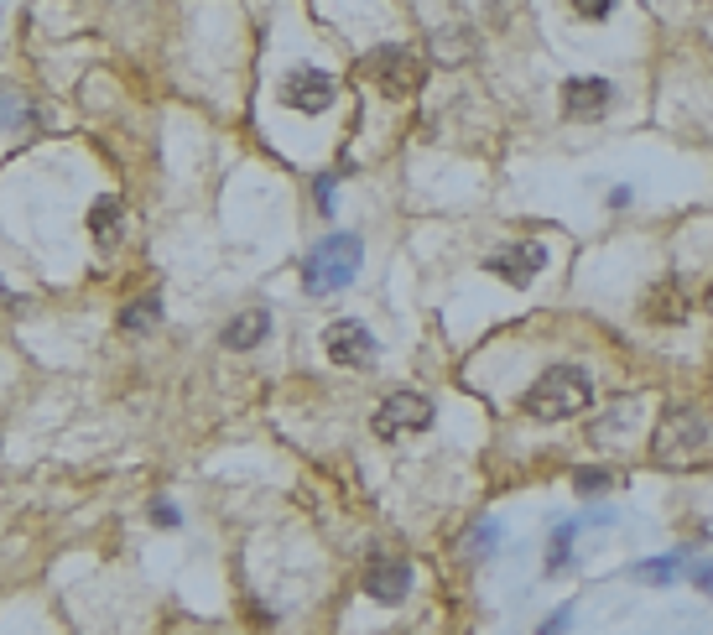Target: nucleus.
Instances as JSON below:
<instances>
[{
    "label": "nucleus",
    "instance_id": "nucleus-1",
    "mask_svg": "<svg viewBox=\"0 0 713 635\" xmlns=\"http://www.w3.org/2000/svg\"><path fill=\"white\" fill-rule=\"evenodd\" d=\"M651 464L671 474L713 464V417L698 406H667L651 432Z\"/></svg>",
    "mask_w": 713,
    "mask_h": 635
},
{
    "label": "nucleus",
    "instance_id": "nucleus-2",
    "mask_svg": "<svg viewBox=\"0 0 713 635\" xmlns=\"http://www.w3.org/2000/svg\"><path fill=\"white\" fill-rule=\"evenodd\" d=\"M588 406H594V381L584 365H552L526 391V412L537 422H567V417H584Z\"/></svg>",
    "mask_w": 713,
    "mask_h": 635
},
{
    "label": "nucleus",
    "instance_id": "nucleus-3",
    "mask_svg": "<svg viewBox=\"0 0 713 635\" xmlns=\"http://www.w3.org/2000/svg\"><path fill=\"white\" fill-rule=\"evenodd\" d=\"M359 261H365L359 234H328V240L313 245L308 261H302V287H308V297H328V292H338V287H349L359 276Z\"/></svg>",
    "mask_w": 713,
    "mask_h": 635
},
{
    "label": "nucleus",
    "instance_id": "nucleus-4",
    "mask_svg": "<svg viewBox=\"0 0 713 635\" xmlns=\"http://www.w3.org/2000/svg\"><path fill=\"white\" fill-rule=\"evenodd\" d=\"M365 79L385 94V100H412L427 79V68H422L417 52H406V47H376V52H365Z\"/></svg>",
    "mask_w": 713,
    "mask_h": 635
},
{
    "label": "nucleus",
    "instance_id": "nucleus-5",
    "mask_svg": "<svg viewBox=\"0 0 713 635\" xmlns=\"http://www.w3.org/2000/svg\"><path fill=\"white\" fill-rule=\"evenodd\" d=\"M433 417H438V406L427 402L422 391H396V396L380 402V412L370 417V427H376L380 443H401V438H412V432H427Z\"/></svg>",
    "mask_w": 713,
    "mask_h": 635
},
{
    "label": "nucleus",
    "instance_id": "nucleus-6",
    "mask_svg": "<svg viewBox=\"0 0 713 635\" xmlns=\"http://www.w3.org/2000/svg\"><path fill=\"white\" fill-rule=\"evenodd\" d=\"M334 73H323V68H292L287 79H281V105L297 109V115H323V109L334 105Z\"/></svg>",
    "mask_w": 713,
    "mask_h": 635
},
{
    "label": "nucleus",
    "instance_id": "nucleus-7",
    "mask_svg": "<svg viewBox=\"0 0 713 635\" xmlns=\"http://www.w3.org/2000/svg\"><path fill=\"white\" fill-rule=\"evenodd\" d=\"M323 349H328V360L334 365L365 370V365L376 360V334H370L359 318H334V323L323 328Z\"/></svg>",
    "mask_w": 713,
    "mask_h": 635
},
{
    "label": "nucleus",
    "instance_id": "nucleus-8",
    "mask_svg": "<svg viewBox=\"0 0 713 635\" xmlns=\"http://www.w3.org/2000/svg\"><path fill=\"white\" fill-rule=\"evenodd\" d=\"M542 266H547V245H542V240L505 245V251H495L490 261H484V271L500 276V281H510V287H531V281L542 276Z\"/></svg>",
    "mask_w": 713,
    "mask_h": 635
},
{
    "label": "nucleus",
    "instance_id": "nucleus-9",
    "mask_svg": "<svg viewBox=\"0 0 713 635\" xmlns=\"http://www.w3.org/2000/svg\"><path fill=\"white\" fill-rule=\"evenodd\" d=\"M412 589V563H401V557H370L365 563V593L380 599V604H401Z\"/></svg>",
    "mask_w": 713,
    "mask_h": 635
},
{
    "label": "nucleus",
    "instance_id": "nucleus-10",
    "mask_svg": "<svg viewBox=\"0 0 713 635\" xmlns=\"http://www.w3.org/2000/svg\"><path fill=\"white\" fill-rule=\"evenodd\" d=\"M609 100H614L609 79H567L563 84V109L573 120H599L609 109Z\"/></svg>",
    "mask_w": 713,
    "mask_h": 635
},
{
    "label": "nucleus",
    "instance_id": "nucleus-11",
    "mask_svg": "<svg viewBox=\"0 0 713 635\" xmlns=\"http://www.w3.org/2000/svg\"><path fill=\"white\" fill-rule=\"evenodd\" d=\"M266 334H271V313H266V308H245V313H234L230 323H224L219 339H224V349L240 355V349H255Z\"/></svg>",
    "mask_w": 713,
    "mask_h": 635
},
{
    "label": "nucleus",
    "instance_id": "nucleus-12",
    "mask_svg": "<svg viewBox=\"0 0 713 635\" xmlns=\"http://www.w3.org/2000/svg\"><path fill=\"white\" fill-rule=\"evenodd\" d=\"M89 234H94L100 245H115V240L126 234V204L105 193V198H100V204L89 209Z\"/></svg>",
    "mask_w": 713,
    "mask_h": 635
},
{
    "label": "nucleus",
    "instance_id": "nucleus-13",
    "mask_svg": "<svg viewBox=\"0 0 713 635\" xmlns=\"http://www.w3.org/2000/svg\"><path fill=\"white\" fill-rule=\"evenodd\" d=\"M646 318L651 323H682V318H688V302H682V292H677L671 281H656L646 297Z\"/></svg>",
    "mask_w": 713,
    "mask_h": 635
},
{
    "label": "nucleus",
    "instance_id": "nucleus-14",
    "mask_svg": "<svg viewBox=\"0 0 713 635\" xmlns=\"http://www.w3.org/2000/svg\"><path fill=\"white\" fill-rule=\"evenodd\" d=\"M157 318H162V292H147V297H136V302L120 308V328H126V334H147Z\"/></svg>",
    "mask_w": 713,
    "mask_h": 635
},
{
    "label": "nucleus",
    "instance_id": "nucleus-15",
    "mask_svg": "<svg viewBox=\"0 0 713 635\" xmlns=\"http://www.w3.org/2000/svg\"><path fill=\"white\" fill-rule=\"evenodd\" d=\"M677 573H682V557H646V563L630 568V578L635 583H671Z\"/></svg>",
    "mask_w": 713,
    "mask_h": 635
},
{
    "label": "nucleus",
    "instance_id": "nucleus-16",
    "mask_svg": "<svg viewBox=\"0 0 713 635\" xmlns=\"http://www.w3.org/2000/svg\"><path fill=\"white\" fill-rule=\"evenodd\" d=\"M609 485H614L609 469H578V474H573V489H578V495H604Z\"/></svg>",
    "mask_w": 713,
    "mask_h": 635
},
{
    "label": "nucleus",
    "instance_id": "nucleus-17",
    "mask_svg": "<svg viewBox=\"0 0 713 635\" xmlns=\"http://www.w3.org/2000/svg\"><path fill=\"white\" fill-rule=\"evenodd\" d=\"M567 547H573V526H557L552 531V547H547V573L567 568Z\"/></svg>",
    "mask_w": 713,
    "mask_h": 635
},
{
    "label": "nucleus",
    "instance_id": "nucleus-18",
    "mask_svg": "<svg viewBox=\"0 0 713 635\" xmlns=\"http://www.w3.org/2000/svg\"><path fill=\"white\" fill-rule=\"evenodd\" d=\"M573 5H578V11H584L588 22H604L609 11H614V0H573Z\"/></svg>",
    "mask_w": 713,
    "mask_h": 635
},
{
    "label": "nucleus",
    "instance_id": "nucleus-19",
    "mask_svg": "<svg viewBox=\"0 0 713 635\" xmlns=\"http://www.w3.org/2000/svg\"><path fill=\"white\" fill-rule=\"evenodd\" d=\"M567 625H573V604H563V610L552 614V620H547V625H542V630H537V635H563Z\"/></svg>",
    "mask_w": 713,
    "mask_h": 635
},
{
    "label": "nucleus",
    "instance_id": "nucleus-20",
    "mask_svg": "<svg viewBox=\"0 0 713 635\" xmlns=\"http://www.w3.org/2000/svg\"><path fill=\"white\" fill-rule=\"evenodd\" d=\"M151 521H157V526H177V506L157 500V506H151Z\"/></svg>",
    "mask_w": 713,
    "mask_h": 635
},
{
    "label": "nucleus",
    "instance_id": "nucleus-21",
    "mask_svg": "<svg viewBox=\"0 0 713 635\" xmlns=\"http://www.w3.org/2000/svg\"><path fill=\"white\" fill-rule=\"evenodd\" d=\"M5 126H22V105L16 100H0V130Z\"/></svg>",
    "mask_w": 713,
    "mask_h": 635
},
{
    "label": "nucleus",
    "instance_id": "nucleus-22",
    "mask_svg": "<svg viewBox=\"0 0 713 635\" xmlns=\"http://www.w3.org/2000/svg\"><path fill=\"white\" fill-rule=\"evenodd\" d=\"M318 209H323V213L334 209V177H323V183H318Z\"/></svg>",
    "mask_w": 713,
    "mask_h": 635
}]
</instances>
